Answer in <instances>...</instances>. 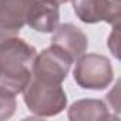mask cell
<instances>
[{
	"instance_id": "6da1fadb",
	"label": "cell",
	"mask_w": 121,
	"mask_h": 121,
	"mask_svg": "<svg viewBox=\"0 0 121 121\" xmlns=\"http://www.w3.org/2000/svg\"><path fill=\"white\" fill-rule=\"evenodd\" d=\"M36 56L37 50L19 36L0 41V87L14 95L22 93L31 80Z\"/></svg>"
},
{
	"instance_id": "52a82bcc",
	"label": "cell",
	"mask_w": 121,
	"mask_h": 121,
	"mask_svg": "<svg viewBox=\"0 0 121 121\" xmlns=\"http://www.w3.org/2000/svg\"><path fill=\"white\" fill-rule=\"evenodd\" d=\"M51 44L63 48L76 61L83 54H86L88 47V39L84 34V31L77 26L71 23H64L58 24L57 29L53 31Z\"/></svg>"
},
{
	"instance_id": "8fae6325",
	"label": "cell",
	"mask_w": 121,
	"mask_h": 121,
	"mask_svg": "<svg viewBox=\"0 0 121 121\" xmlns=\"http://www.w3.org/2000/svg\"><path fill=\"white\" fill-rule=\"evenodd\" d=\"M107 44H108V48L111 50L112 56L115 58H120V54H118V24L114 26V31L108 37V43Z\"/></svg>"
},
{
	"instance_id": "3957f363",
	"label": "cell",
	"mask_w": 121,
	"mask_h": 121,
	"mask_svg": "<svg viewBox=\"0 0 121 121\" xmlns=\"http://www.w3.org/2000/svg\"><path fill=\"white\" fill-rule=\"evenodd\" d=\"M73 71L74 81L84 90H104L114 80V70L110 58L101 54H83L76 60Z\"/></svg>"
},
{
	"instance_id": "30bf717a",
	"label": "cell",
	"mask_w": 121,
	"mask_h": 121,
	"mask_svg": "<svg viewBox=\"0 0 121 121\" xmlns=\"http://www.w3.org/2000/svg\"><path fill=\"white\" fill-rule=\"evenodd\" d=\"M16 108H17L16 95L0 87V121H4L13 117Z\"/></svg>"
},
{
	"instance_id": "4fadbf2b",
	"label": "cell",
	"mask_w": 121,
	"mask_h": 121,
	"mask_svg": "<svg viewBox=\"0 0 121 121\" xmlns=\"http://www.w3.org/2000/svg\"><path fill=\"white\" fill-rule=\"evenodd\" d=\"M46 2H50V3H54V4L60 6V4H64V3H69V2H71V0H46Z\"/></svg>"
},
{
	"instance_id": "ba28073f",
	"label": "cell",
	"mask_w": 121,
	"mask_h": 121,
	"mask_svg": "<svg viewBox=\"0 0 121 121\" xmlns=\"http://www.w3.org/2000/svg\"><path fill=\"white\" fill-rule=\"evenodd\" d=\"M69 120L71 121H108V120H118V115H114L104 101L84 98L70 105Z\"/></svg>"
},
{
	"instance_id": "9c48e42d",
	"label": "cell",
	"mask_w": 121,
	"mask_h": 121,
	"mask_svg": "<svg viewBox=\"0 0 121 121\" xmlns=\"http://www.w3.org/2000/svg\"><path fill=\"white\" fill-rule=\"evenodd\" d=\"M58 23V6L46 0H36L27 17V26L39 33H53L57 29Z\"/></svg>"
},
{
	"instance_id": "5b68a950",
	"label": "cell",
	"mask_w": 121,
	"mask_h": 121,
	"mask_svg": "<svg viewBox=\"0 0 121 121\" xmlns=\"http://www.w3.org/2000/svg\"><path fill=\"white\" fill-rule=\"evenodd\" d=\"M76 16L87 24L105 22L117 26L121 19V0H71Z\"/></svg>"
},
{
	"instance_id": "8992f818",
	"label": "cell",
	"mask_w": 121,
	"mask_h": 121,
	"mask_svg": "<svg viewBox=\"0 0 121 121\" xmlns=\"http://www.w3.org/2000/svg\"><path fill=\"white\" fill-rule=\"evenodd\" d=\"M36 0H0V41L19 36Z\"/></svg>"
},
{
	"instance_id": "277c9868",
	"label": "cell",
	"mask_w": 121,
	"mask_h": 121,
	"mask_svg": "<svg viewBox=\"0 0 121 121\" xmlns=\"http://www.w3.org/2000/svg\"><path fill=\"white\" fill-rule=\"evenodd\" d=\"M73 63L74 60L69 53L51 44L36 56L31 76L41 81L61 84L67 78Z\"/></svg>"
},
{
	"instance_id": "7a4b0ae2",
	"label": "cell",
	"mask_w": 121,
	"mask_h": 121,
	"mask_svg": "<svg viewBox=\"0 0 121 121\" xmlns=\"http://www.w3.org/2000/svg\"><path fill=\"white\" fill-rule=\"evenodd\" d=\"M22 93L30 112L39 117L57 115L67 105V94L61 84L41 81L33 76Z\"/></svg>"
},
{
	"instance_id": "7c38bea8",
	"label": "cell",
	"mask_w": 121,
	"mask_h": 121,
	"mask_svg": "<svg viewBox=\"0 0 121 121\" xmlns=\"http://www.w3.org/2000/svg\"><path fill=\"white\" fill-rule=\"evenodd\" d=\"M118 88H120V81H118V84H117V87H115V91H114V97L111 95V93H108L107 94V100L108 101H112V108H114V111L118 114L120 112V98H118Z\"/></svg>"
}]
</instances>
